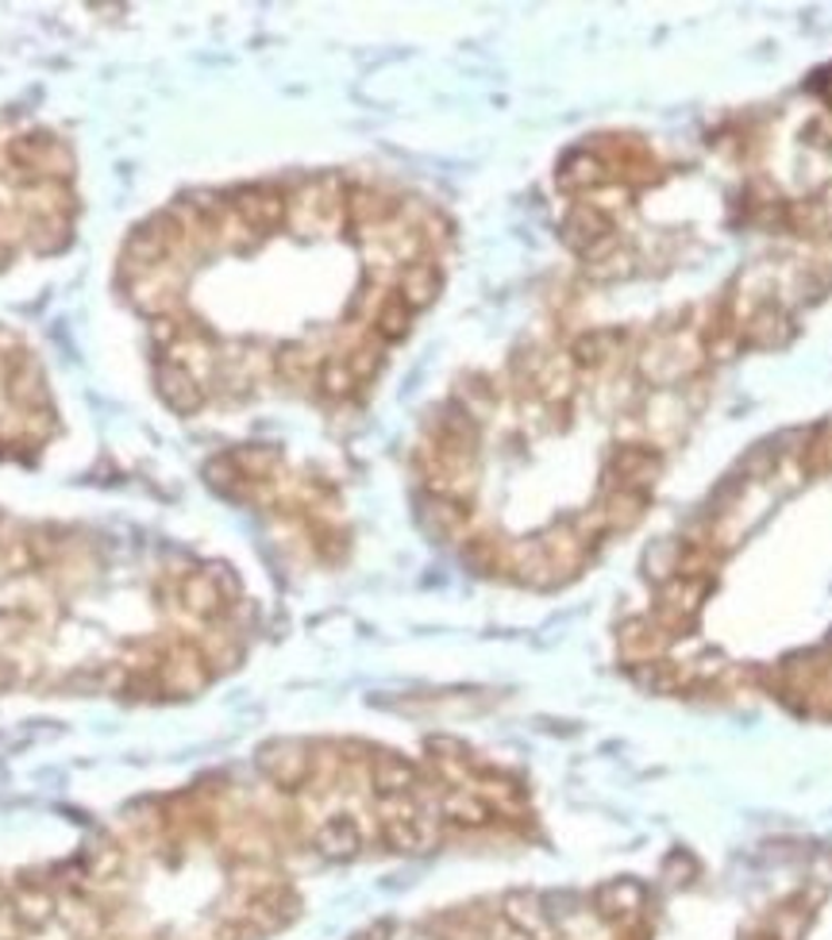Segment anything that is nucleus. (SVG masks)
Returning a JSON list of instances; mask_svg holds the SVG:
<instances>
[{
    "mask_svg": "<svg viewBox=\"0 0 832 940\" xmlns=\"http://www.w3.org/2000/svg\"><path fill=\"white\" fill-rule=\"evenodd\" d=\"M213 675L216 670L208 667V659L197 640L166 644L163 663H158V670H155L158 691H163L166 698H193V694H200L208 683H213Z\"/></svg>",
    "mask_w": 832,
    "mask_h": 940,
    "instance_id": "obj_1",
    "label": "nucleus"
},
{
    "mask_svg": "<svg viewBox=\"0 0 832 940\" xmlns=\"http://www.w3.org/2000/svg\"><path fill=\"white\" fill-rule=\"evenodd\" d=\"M713 590V578H671L663 582L659 601H655V625H663L671 636H686L694 628L697 613H702L705 598Z\"/></svg>",
    "mask_w": 832,
    "mask_h": 940,
    "instance_id": "obj_2",
    "label": "nucleus"
},
{
    "mask_svg": "<svg viewBox=\"0 0 832 940\" xmlns=\"http://www.w3.org/2000/svg\"><path fill=\"white\" fill-rule=\"evenodd\" d=\"M258 771L277 786L293 794L313 783V744L301 741H271L258 748Z\"/></svg>",
    "mask_w": 832,
    "mask_h": 940,
    "instance_id": "obj_3",
    "label": "nucleus"
},
{
    "mask_svg": "<svg viewBox=\"0 0 832 940\" xmlns=\"http://www.w3.org/2000/svg\"><path fill=\"white\" fill-rule=\"evenodd\" d=\"M232 216L255 235H271L290 216V197L274 186H239L228 193Z\"/></svg>",
    "mask_w": 832,
    "mask_h": 940,
    "instance_id": "obj_4",
    "label": "nucleus"
},
{
    "mask_svg": "<svg viewBox=\"0 0 832 940\" xmlns=\"http://www.w3.org/2000/svg\"><path fill=\"white\" fill-rule=\"evenodd\" d=\"M663 470V456L647 443H617L605 463V490H652Z\"/></svg>",
    "mask_w": 832,
    "mask_h": 940,
    "instance_id": "obj_5",
    "label": "nucleus"
},
{
    "mask_svg": "<svg viewBox=\"0 0 832 940\" xmlns=\"http://www.w3.org/2000/svg\"><path fill=\"white\" fill-rule=\"evenodd\" d=\"M174 594H178V606L189 613V617L197 620H221L224 613H232L235 606L228 598H224L221 582H216L213 567H193L178 575V582H174Z\"/></svg>",
    "mask_w": 832,
    "mask_h": 940,
    "instance_id": "obj_6",
    "label": "nucleus"
},
{
    "mask_svg": "<svg viewBox=\"0 0 832 940\" xmlns=\"http://www.w3.org/2000/svg\"><path fill=\"white\" fill-rule=\"evenodd\" d=\"M297 913H301V898L293 894L290 887H274V891L255 894V898L243 894L239 926H247L251 933H277V929L290 926Z\"/></svg>",
    "mask_w": 832,
    "mask_h": 940,
    "instance_id": "obj_7",
    "label": "nucleus"
},
{
    "mask_svg": "<svg viewBox=\"0 0 832 940\" xmlns=\"http://www.w3.org/2000/svg\"><path fill=\"white\" fill-rule=\"evenodd\" d=\"M501 921L525 940H555V918L540 894L512 891L501 898Z\"/></svg>",
    "mask_w": 832,
    "mask_h": 940,
    "instance_id": "obj_8",
    "label": "nucleus"
},
{
    "mask_svg": "<svg viewBox=\"0 0 832 940\" xmlns=\"http://www.w3.org/2000/svg\"><path fill=\"white\" fill-rule=\"evenodd\" d=\"M155 385H158V398L166 401V409H174L178 417H193L208 401L205 385L185 371V366L174 363V359H158L155 363Z\"/></svg>",
    "mask_w": 832,
    "mask_h": 940,
    "instance_id": "obj_9",
    "label": "nucleus"
},
{
    "mask_svg": "<svg viewBox=\"0 0 832 940\" xmlns=\"http://www.w3.org/2000/svg\"><path fill=\"white\" fill-rule=\"evenodd\" d=\"M740 335H744V351H779L794 340V321L786 316V309H779L775 301H763V305L752 309L744 324H740Z\"/></svg>",
    "mask_w": 832,
    "mask_h": 940,
    "instance_id": "obj_10",
    "label": "nucleus"
},
{
    "mask_svg": "<svg viewBox=\"0 0 832 940\" xmlns=\"http://www.w3.org/2000/svg\"><path fill=\"white\" fill-rule=\"evenodd\" d=\"M366 779L374 786L378 799H398V794H413L420 786V771L413 760L401 752H374L366 760Z\"/></svg>",
    "mask_w": 832,
    "mask_h": 940,
    "instance_id": "obj_11",
    "label": "nucleus"
},
{
    "mask_svg": "<svg viewBox=\"0 0 832 940\" xmlns=\"http://www.w3.org/2000/svg\"><path fill=\"white\" fill-rule=\"evenodd\" d=\"M382 836L393 852H405V855L432 852V848L440 844V817L428 810H417V813H409V817L382 821Z\"/></svg>",
    "mask_w": 832,
    "mask_h": 940,
    "instance_id": "obj_12",
    "label": "nucleus"
},
{
    "mask_svg": "<svg viewBox=\"0 0 832 940\" xmlns=\"http://www.w3.org/2000/svg\"><path fill=\"white\" fill-rule=\"evenodd\" d=\"M562 243H567L570 251H578V255H590L598 243H605L609 235H617L613 232V221H609V213H601V208H594L590 200H583V205H575L567 213V221H562Z\"/></svg>",
    "mask_w": 832,
    "mask_h": 940,
    "instance_id": "obj_13",
    "label": "nucleus"
},
{
    "mask_svg": "<svg viewBox=\"0 0 832 940\" xmlns=\"http://www.w3.org/2000/svg\"><path fill=\"white\" fill-rule=\"evenodd\" d=\"M555 182H559V189H567V193H598L601 186H609V166H605V158L590 147L570 150V155H562L559 170H555Z\"/></svg>",
    "mask_w": 832,
    "mask_h": 940,
    "instance_id": "obj_14",
    "label": "nucleus"
},
{
    "mask_svg": "<svg viewBox=\"0 0 832 940\" xmlns=\"http://www.w3.org/2000/svg\"><path fill=\"white\" fill-rule=\"evenodd\" d=\"M12 918L28 929H43L50 918L58 913V891L43 879H20L12 891V902H8Z\"/></svg>",
    "mask_w": 832,
    "mask_h": 940,
    "instance_id": "obj_15",
    "label": "nucleus"
},
{
    "mask_svg": "<svg viewBox=\"0 0 832 940\" xmlns=\"http://www.w3.org/2000/svg\"><path fill=\"white\" fill-rule=\"evenodd\" d=\"M617 644H620V656L636 667V663H647V659H663V652H667V644H671V633L663 625H655V617H633L620 625Z\"/></svg>",
    "mask_w": 832,
    "mask_h": 940,
    "instance_id": "obj_16",
    "label": "nucleus"
},
{
    "mask_svg": "<svg viewBox=\"0 0 832 940\" xmlns=\"http://www.w3.org/2000/svg\"><path fill=\"white\" fill-rule=\"evenodd\" d=\"M647 902V891L636 879H609L605 887H598L594 894V910L601 913L605 921H617V926H628V921L640 918Z\"/></svg>",
    "mask_w": 832,
    "mask_h": 940,
    "instance_id": "obj_17",
    "label": "nucleus"
},
{
    "mask_svg": "<svg viewBox=\"0 0 832 940\" xmlns=\"http://www.w3.org/2000/svg\"><path fill=\"white\" fill-rule=\"evenodd\" d=\"M313 844L324 860H335V863L355 860V855L363 852V829H359V821L348 817V813H335V817L316 825Z\"/></svg>",
    "mask_w": 832,
    "mask_h": 940,
    "instance_id": "obj_18",
    "label": "nucleus"
},
{
    "mask_svg": "<svg viewBox=\"0 0 832 940\" xmlns=\"http://www.w3.org/2000/svg\"><path fill=\"white\" fill-rule=\"evenodd\" d=\"M440 290H443V274H440V266L432 263V258H413V263H405L401 266V274H398V297L405 301L413 313H420V309H428L435 297H440Z\"/></svg>",
    "mask_w": 832,
    "mask_h": 940,
    "instance_id": "obj_19",
    "label": "nucleus"
},
{
    "mask_svg": "<svg viewBox=\"0 0 832 940\" xmlns=\"http://www.w3.org/2000/svg\"><path fill=\"white\" fill-rule=\"evenodd\" d=\"M435 810H440V821H451L459 829H486L493 821V810L470 786H443Z\"/></svg>",
    "mask_w": 832,
    "mask_h": 940,
    "instance_id": "obj_20",
    "label": "nucleus"
},
{
    "mask_svg": "<svg viewBox=\"0 0 832 940\" xmlns=\"http://www.w3.org/2000/svg\"><path fill=\"white\" fill-rule=\"evenodd\" d=\"M420 525H424L432 536H440V540H467L462 532H467V525H470V509L462 506V501L428 493V498L420 501Z\"/></svg>",
    "mask_w": 832,
    "mask_h": 940,
    "instance_id": "obj_21",
    "label": "nucleus"
},
{
    "mask_svg": "<svg viewBox=\"0 0 832 940\" xmlns=\"http://www.w3.org/2000/svg\"><path fill=\"white\" fill-rule=\"evenodd\" d=\"M620 343H625V329H590V332L575 335V343H570V363H575L578 371H598V366H605L613 355H617Z\"/></svg>",
    "mask_w": 832,
    "mask_h": 940,
    "instance_id": "obj_22",
    "label": "nucleus"
},
{
    "mask_svg": "<svg viewBox=\"0 0 832 940\" xmlns=\"http://www.w3.org/2000/svg\"><path fill=\"white\" fill-rule=\"evenodd\" d=\"M598 513H601L609 532H628V528L640 525L644 513H647V490H625V486L605 490Z\"/></svg>",
    "mask_w": 832,
    "mask_h": 940,
    "instance_id": "obj_23",
    "label": "nucleus"
},
{
    "mask_svg": "<svg viewBox=\"0 0 832 940\" xmlns=\"http://www.w3.org/2000/svg\"><path fill=\"white\" fill-rule=\"evenodd\" d=\"M398 216V200L378 189H348V228H382Z\"/></svg>",
    "mask_w": 832,
    "mask_h": 940,
    "instance_id": "obj_24",
    "label": "nucleus"
},
{
    "mask_svg": "<svg viewBox=\"0 0 832 940\" xmlns=\"http://www.w3.org/2000/svg\"><path fill=\"white\" fill-rule=\"evenodd\" d=\"M413 309L405 305V301L398 297V293H385L382 297V305H378V313H374V340L378 343H401L409 335V329H413Z\"/></svg>",
    "mask_w": 832,
    "mask_h": 940,
    "instance_id": "obj_25",
    "label": "nucleus"
},
{
    "mask_svg": "<svg viewBox=\"0 0 832 940\" xmlns=\"http://www.w3.org/2000/svg\"><path fill=\"white\" fill-rule=\"evenodd\" d=\"M228 456L235 459L239 474L251 478V482H274V470L282 467V451L271 448V443H247V448L228 451Z\"/></svg>",
    "mask_w": 832,
    "mask_h": 940,
    "instance_id": "obj_26",
    "label": "nucleus"
},
{
    "mask_svg": "<svg viewBox=\"0 0 832 940\" xmlns=\"http://www.w3.org/2000/svg\"><path fill=\"white\" fill-rule=\"evenodd\" d=\"M321 363L324 359H316L305 343H285V347H277V355H274V371L293 385L313 382L316 371H321Z\"/></svg>",
    "mask_w": 832,
    "mask_h": 940,
    "instance_id": "obj_27",
    "label": "nucleus"
},
{
    "mask_svg": "<svg viewBox=\"0 0 832 940\" xmlns=\"http://www.w3.org/2000/svg\"><path fill=\"white\" fill-rule=\"evenodd\" d=\"M316 385H321V393H324V398H332V401H343V398H351V393L359 390L355 374H351V366H348V359H343V355H324L321 371H316Z\"/></svg>",
    "mask_w": 832,
    "mask_h": 940,
    "instance_id": "obj_28",
    "label": "nucleus"
},
{
    "mask_svg": "<svg viewBox=\"0 0 832 940\" xmlns=\"http://www.w3.org/2000/svg\"><path fill=\"white\" fill-rule=\"evenodd\" d=\"M633 678L644 686V691H652V694H671V691H678V686H683V670H678L671 659L636 663V667H633Z\"/></svg>",
    "mask_w": 832,
    "mask_h": 940,
    "instance_id": "obj_29",
    "label": "nucleus"
},
{
    "mask_svg": "<svg viewBox=\"0 0 832 940\" xmlns=\"http://www.w3.org/2000/svg\"><path fill=\"white\" fill-rule=\"evenodd\" d=\"M343 359H348V366H351V374H355V382L363 385V382H370V378H374L378 371H382V363H385V343H378L374 335H370V340L355 343V347H351Z\"/></svg>",
    "mask_w": 832,
    "mask_h": 940,
    "instance_id": "obj_30",
    "label": "nucleus"
},
{
    "mask_svg": "<svg viewBox=\"0 0 832 940\" xmlns=\"http://www.w3.org/2000/svg\"><path fill=\"white\" fill-rule=\"evenodd\" d=\"M675 559H678V540H667L659 544L655 551H647L644 567H647V578H659V582H671L675 578Z\"/></svg>",
    "mask_w": 832,
    "mask_h": 940,
    "instance_id": "obj_31",
    "label": "nucleus"
},
{
    "mask_svg": "<svg viewBox=\"0 0 832 940\" xmlns=\"http://www.w3.org/2000/svg\"><path fill=\"white\" fill-rule=\"evenodd\" d=\"M775 467H779V448H775V443H760V448H752L744 459H740V470H744V474H752V478L771 474Z\"/></svg>",
    "mask_w": 832,
    "mask_h": 940,
    "instance_id": "obj_32",
    "label": "nucleus"
},
{
    "mask_svg": "<svg viewBox=\"0 0 832 940\" xmlns=\"http://www.w3.org/2000/svg\"><path fill=\"white\" fill-rule=\"evenodd\" d=\"M351 940H390V926H385V921H378V926L363 929V933H355Z\"/></svg>",
    "mask_w": 832,
    "mask_h": 940,
    "instance_id": "obj_33",
    "label": "nucleus"
},
{
    "mask_svg": "<svg viewBox=\"0 0 832 940\" xmlns=\"http://www.w3.org/2000/svg\"><path fill=\"white\" fill-rule=\"evenodd\" d=\"M810 136H821L818 143H832V112H825V116H821L818 124H813V128H810Z\"/></svg>",
    "mask_w": 832,
    "mask_h": 940,
    "instance_id": "obj_34",
    "label": "nucleus"
},
{
    "mask_svg": "<svg viewBox=\"0 0 832 940\" xmlns=\"http://www.w3.org/2000/svg\"><path fill=\"white\" fill-rule=\"evenodd\" d=\"M818 208H821V216H825V228H832V186L821 189V197H818Z\"/></svg>",
    "mask_w": 832,
    "mask_h": 940,
    "instance_id": "obj_35",
    "label": "nucleus"
},
{
    "mask_svg": "<svg viewBox=\"0 0 832 940\" xmlns=\"http://www.w3.org/2000/svg\"><path fill=\"white\" fill-rule=\"evenodd\" d=\"M12 683H16V667L4 656H0V691H8Z\"/></svg>",
    "mask_w": 832,
    "mask_h": 940,
    "instance_id": "obj_36",
    "label": "nucleus"
},
{
    "mask_svg": "<svg viewBox=\"0 0 832 940\" xmlns=\"http://www.w3.org/2000/svg\"><path fill=\"white\" fill-rule=\"evenodd\" d=\"M8 263H12V243H8L4 235H0V271H4Z\"/></svg>",
    "mask_w": 832,
    "mask_h": 940,
    "instance_id": "obj_37",
    "label": "nucleus"
},
{
    "mask_svg": "<svg viewBox=\"0 0 832 940\" xmlns=\"http://www.w3.org/2000/svg\"><path fill=\"white\" fill-rule=\"evenodd\" d=\"M8 902H12V891H8V887L0 883V910H8Z\"/></svg>",
    "mask_w": 832,
    "mask_h": 940,
    "instance_id": "obj_38",
    "label": "nucleus"
},
{
    "mask_svg": "<svg viewBox=\"0 0 832 940\" xmlns=\"http://www.w3.org/2000/svg\"><path fill=\"white\" fill-rule=\"evenodd\" d=\"M825 97H829V105H832V78L825 81Z\"/></svg>",
    "mask_w": 832,
    "mask_h": 940,
    "instance_id": "obj_39",
    "label": "nucleus"
},
{
    "mask_svg": "<svg viewBox=\"0 0 832 940\" xmlns=\"http://www.w3.org/2000/svg\"><path fill=\"white\" fill-rule=\"evenodd\" d=\"M755 940H779V937H771V933H763V937H755Z\"/></svg>",
    "mask_w": 832,
    "mask_h": 940,
    "instance_id": "obj_40",
    "label": "nucleus"
},
{
    "mask_svg": "<svg viewBox=\"0 0 832 940\" xmlns=\"http://www.w3.org/2000/svg\"><path fill=\"white\" fill-rule=\"evenodd\" d=\"M829 648H832V633H829Z\"/></svg>",
    "mask_w": 832,
    "mask_h": 940,
    "instance_id": "obj_41",
    "label": "nucleus"
}]
</instances>
